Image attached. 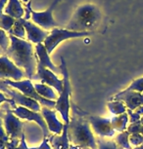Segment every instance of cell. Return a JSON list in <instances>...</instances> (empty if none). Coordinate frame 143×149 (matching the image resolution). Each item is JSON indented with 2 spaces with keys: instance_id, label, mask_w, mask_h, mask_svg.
Returning a JSON list of instances; mask_svg holds the SVG:
<instances>
[{
  "instance_id": "obj_1",
  "label": "cell",
  "mask_w": 143,
  "mask_h": 149,
  "mask_svg": "<svg viewBox=\"0 0 143 149\" xmlns=\"http://www.w3.org/2000/svg\"><path fill=\"white\" fill-rule=\"evenodd\" d=\"M72 107L74 113L68 124L69 140L81 149H97V140L90 129V123L85 118V113L80 110L75 103H72Z\"/></svg>"
},
{
  "instance_id": "obj_2",
  "label": "cell",
  "mask_w": 143,
  "mask_h": 149,
  "mask_svg": "<svg viewBox=\"0 0 143 149\" xmlns=\"http://www.w3.org/2000/svg\"><path fill=\"white\" fill-rule=\"evenodd\" d=\"M10 36L11 44L6 51V56L20 68H23L27 79L32 80L36 71V63L33 47L30 42Z\"/></svg>"
},
{
  "instance_id": "obj_3",
  "label": "cell",
  "mask_w": 143,
  "mask_h": 149,
  "mask_svg": "<svg viewBox=\"0 0 143 149\" xmlns=\"http://www.w3.org/2000/svg\"><path fill=\"white\" fill-rule=\"evenodd\" d=\"M101 18L102 14L96 5H81L75 10L66 29L73 31L90 32V30L97 26Z\"/></svg>"
},
{
  "instance_id": "obj_4",
  "label": "cell",
  "mask_w": 143,
  "mask_h": 149,
  "mask_svg": "<svg viewBox=\"0 0 143 149\" xmlns=\"http://www.w3.org/2000/svg\"><path fill=\"white\" fill-rule=\"evenodd\" d=\"M61 74L63 76V90L59 94L58 100H56L55 110L58 111L62 116L63 121L65 124L70 123V107H71V102H70V97H71V84L69 79V72L67 68V63L65 61L64 57H61Z\"/></svg>"
},
{
  "instance_id": "obj_5",
  "label": "cell",
  "mask_w": 143,
  "mask_h": 149,
  "mask_svg": "<svg viewBox=\"0 0 143 149\" xmlns=\"http://www.w3.org/2000/svg\"><path fill=\"white\" fill-rule=\"evenodd\" d=\"M90 32L85 31V32H78V31H73V30H69L67 29H51L49 35L47 36L46 39L44 40L43 44L45 46L47 52L49 53V55L54 51L57 48V46L61 42L68 40V39L73 38H80V37H85V36H89L91 34Z\"/></svg>"
},
{
  "instance_id": "obj_6",
  "label": "cell",
  "mask_w": 143,
  "mask_h": 149,
  "mask_svg": "<svg viewBox=\"0 0 143 149\" xmlns=\"http://www.w3.org/2000/svg\"><path fill=\"white\" fill-rule=\"evenodd\" d=\"M4 82L5 84H7L8 86L18 90V91L21 92L24 95L38 102L41 105H43L44 107H47V108L55 107L56 100H46V98H43L42 97H40V95L37 94V92H36L35 85L32 83V80L26 79V80H21V81H12V80L6 79V80H4Z\"/></svg>"
},
{
  "instance_id": "obj_7",
  "label": "cell",
  "mask_w": 143,
  "mask_h": 149,
  "mask_svg": "<svg viewBox=\"0 0 143 149\" xmlns=\"http://www.w3.org/2000/svg\"><path fill=\"white\" fill-rule=\"evenodd\" d=\"M5 113L2 114V120H3V126L5 132L11 139H21L24 136V123L22 120L16 116L13 113L12 107L8 103L6 106H4Z\"/></svg>"
},
{
  "instance_id": "obj_8",
  "label": "cell",
  "mask_w": 143,
  "mask_h": 149,
  "mask_svg": "<svg viewBox=\"0 0 143 149\" xmlns=\"http://www.w3.org/2000/svg\"><path fill=\"white\" fill-rule=\"evenodd\" d=\"M26 76L23 69L18 67L7 56H0V79L21 81Z\"/></svg>"
},
{
  "instance_id": "obj_9",
  "label": "cell",
  "mask_w": 143,
  "mask_h": 149,
  "mask_svg": "<svg viewBox=\"0 0 143 149\" xmlns=\"http://www.w3.org/2000/svg\"><path fill=\"white\" fill-rule=\"evenodd\" d=\"M1 91L6 95H8L10 98H12L17 106L18 105L24 106V107H27L35 112H39L41 110V104L38 102L32 100V98L26 97V95H24L21 92H19L18 90L8 86L7 84H5V85L2 87Z\"/></svg>"
},
{
  "instance_id": "obj_10",
  "label": "cell",
  "mask_w": 143,
  "mask_h": 149,
  "mask_svg": "<svg viewBox=\"0 0 143 149\" xmlns=\"http://www.w3.org/2000/svg\"><path fill=\"white\" fill-rule=\"evenodd\" d=\"M59 0H54L49 8L42 12H35L32 10V21L36 26H40L43 29H53L58 27V24L53 19V11L57 6Z\"/></svg>"
},
{
  "instance_id": "obj_11",
  "label": "cell",
  "mask_w": 143,
  "mask_h": 149,
  "mask_svg": "<svg viewBox=\"0 0 143 149\" xmlns=\"http://www.w3.org/2000/svg\"><path fill=\"white\" fill-rule=\"evenodd\" d=\"M12 111L21 120H27V121H33V122H35L41 128V131L43 133V137L50 136V132L48 130V128H47V125L41 113L32 111L30 109L21 105H18L16 108L12 109Z\"/></svg>"
},
{
  "instance_id": "obj_12",
  "label": "cell",
  "mask_w": 143,
  "mask_h": 149,
  "mask_svg": "<svg viewBox=\"0 0 143 149\" xmlns=\"http://www.w3.org/2000/svg\"><path fill=\"white\" fill-rule=\"evenodd\" d=\"M40 80L41 83L46 84L53 89L56 90L58 94H60L63 90V79H59L57 75L52 70L41 66L37 63L36 66V73L32 77V80Z\"/></svg>"
},
{
  "instance_id": "obj_13",
  "label": "cell",
  "mask_w": 143,
  "mask_h": 149,
  "mask_svg": "<svg viewBox=\"0 0 143 149\" xmlns=\"http://www.w3.org/2000/svg\"><path fill=\"white\" fill-rule=\"evenodd\" d=\"M87 119L90 123L91 128L93 129L95 134H97L100 137H111L114 136L115 131L112 127L111 119L103 118L97 115H89Z\"/></svg>"
},
{
  "instance_id": "obj_14",
  "label": "cell",
  "mask_w": 143,
  "mask_h": 149,
  "mask_svg": "<svg viewBox=\"0 0 143 149\" xmlns=\"http://www.w3.org/2000/svg\"><path fill=\"white\" fill-rule=\"evenodd\" d=\"M110 100L123 102L128 107V109H130L131 111H134L137 107L143 105V94L127 89L118 93L117 95L112 97Z\"/></svg>"
},
{
  "instance_id": "obj_15",
  "label": "cell",
  "mask_w": 143,
  "mask_h": 149,
  "mask_svg": "<svg viewBox=\"0 0 143 149\" xmlns=\"http://www.w3.org/2000/svg\"><path fill=\"white\" fill-rule=\"evenodd\" d=\"M20 19H21L22 24L25 26V29H26V33H27V38L29 42L35 44L43 43L46 37L49 35V32L47 30L41 29L40 26H36L32 22L27 21L24 18H21Z\"/></svg>"
},
{
  "instance_id": "obj_16",
  "label": "cell",
  "mask_w": 143,
  "mask_h": 149,
  "mask_svg": "<svg viewBox=\"0 0 143 149\" xmlns=\"http://www.w3.org/2000/svg\"><path fill=\"white\" fill-rule=\"evenodd\" d=\"M40 111H41V114H42L43 119L45 121L49 132H51V133H53L54 134H57V136L62 134L65 124L61 123L60 121L57 119L56 110H52L51 108H47L43 106Z\"/></svg>"
},
{
  "instance_id": "obj_17",
  "label": "cell",
  "mask_w": 143,
  "mask_h": 149,
  "mask_svg": "<svg viewBox=\"0 0 143 149\" xmlns=\"http://www.w3.org/2000/svg\"><path fill=\"white\" fill-rule=\"evenodd\" d=\"M35 55H36V57H37L38 64H40L41 66L45 67V68L52 70L54 73H61L60 67L56 66L55 64L52 63L51 58H50L49 53L47 52L46 48L44 46L43 43L35 45Z\"/></svg>"
},
{
  "instance_id": "obj_18",
  "label": "cell",
  "mask_w": 143,
  "mask_h": 149,
  "mask_svg": "<svg viewBox=\"0 0 143 149\" xmlns=\"http://www.w3.org/2000/svg\"><path fill=\"white\" fill-rule=\"evenodd\" d=\"M50 145L53 149H70V140L68 136V124H65L61 136H50Z\"/></svg>"
},
{
  "instance_id": "obj_19",
  "label": "cell",
  "mask_w": 143,
  "mask_h": 149,
  "mask_svg": "<svg viewBox=\"0 0 143 149\" xmlns=\"http://www.w3.org/2000/svg\"><path fill=\"white\" fill-rule=\"evenodd\" d=\"M4 13L15 19H19L24 18L25 9L22 6L20 0H8V3L4 8Z\"/></svg>"
},
{
  "instance_id": "obj_20",
  "label": "cell",
  "mask_w": 143,
  "mask_h": 149,
  "mask_svg": "<svg viewBox=\"0 0 143 149\" xmlns=\"http://www.w3.org/2000/svg\"><path fill=\"white\" fill-rule=\"evenodd\" d=\"M35 88L37 92V94L42 97L43 98L49 100H58V94L54 91L55 89H53L52 87H50L46 84L43 83H36L35 84Z\"/></svg>"
},
{
  "instance_id": "obj_21",
  "label": "cell",
  "mask_w": 143,
  "mask_h": 149,
  "mask_svg": "<svg viewBox=\"0 0 143 149\" xmlns=\"http://www.w3.org/2000/svg\"><path fill=\"white\" fill-rule=\"evenodd\" d=\"M111 123H112V127H113L115 131H118L120 133L125 132L128 129V112L113 117L111 119Z\"/></svg>"
},
{
  "instance_id": "obj_22",
  "label": "cell",
  "mask_w": 143,
  "mask_h": 149,
  "mask_svg": "<svg viewBox=\"0 0 143 149\" xmlns=\"http://www.w3.org/2000/svg\"><path fill=\"white\" fill-rule=\"evenodd\" d=\"M108 109L110 110V112L114 115H120L127 113V106L123 102L120 100H110L107 103Z\"/></svg>"
},
{
  "instance_id": "obj_23",
  "label": "cell",
  "mask_w": 143,
  "mask_h": 149,
  "mask_svg": "<svg viewBox=\"0 0 143 149\" xmlns=\"http://www.w3.org/2000/svg\"><path fill=\"white\" fill-rule=\"evenodd\" d=\"M9 35H13L15 37L19 38V39H24L27 37V33H26V29H25V26L24 24H22L21 19H16L15 24L12 29H10V31L8 32Z\"/></svg>"
},
{
  "instance_id": "obj_24",
  "label": "cell",
  "mask_w": 143,
  "mask_h": 149,
  "mask_svg": "<svg viewBox=\"0 0 143 149\" xmlns=\"http://www.w3.org/2000/svg\"><path fill=\"white\" fill-rule=\"evenodd\" d=\"M130 133L128 131L122 132L120 133L115 139V141L120 147H122L123 149H132L130 143Z\"/></svg>"
},
{
  "instance_id": "obj_25",
  "label": "cell",
  "mask_w": 143,
  "mask_h": 149,
  "mask_svg": "<svg viewBox=\"0 0 143 149\" xmlns=\"http://www.w3.org/2000/svg\"><path fill=\"white\" fill-rule=\"evenodd\" d=\"M15 22L16 19L14 18L6 15V14H3L2 16H0V29L5 30L6 32H9L10 29L13 27Z\"/></svg>"
},
{
  "instance_id": "obj_26",
  "label": "cell",
  "mask_w": 143,
  "mask_h": 149,
  "mask_svg": "<svg viewBox=\"0 0 143 149\" xmlns=\"http://www.w3.org/2000/svg\"><path fill=\"white\" fill-rule=\"evenodd\" d=\"M97 149H123L113 140H105L102 137L97 139Z\"/></svg>"
},
{
  "instance_id": "obj_27",
  "label": "cell",
  "mask_w": 143,
  "mask_h": 149,
  "mask_svg": "<svg viewBox=\"0 0 143 149\" xmlns=\"http://www.w3.org/2000/svg\"><path fill=\"white\" fill-rule=\"evenodd\" d=\"M11 44L10 41V36L8 34V32H6L5 30L0 29V48L4 51V53H6Z\"/></svg>"
},
{
  "instance_id": "obj_28",
  "label": "cell",
  "mask_w": 143,
  "mask_h": 149,
  "mask_svg": "<svg viewBox=\"0 0 143 149\" xmlns=\"http://www.w3.org/2000/svg\"><path fill=\"white\" fill-rule=\"evenodd\" d=\"M10 139V136L5 132L3 124H0V149H6Z\"/></svg>"
},
{
  "instance_id": "obj_29",
  "label": "cell",
  "mask_w": 143,
  "mask_h": 149,
  "mask_svg": "<svg viewBox=\"0 0 143 149\" xmlns=\"http://www.w3.org/2000/svg\"><path fill=\"white\" fill-rule=\"evenodd\" d=\"M127 90L139 92V93H141V94H143V77L134 80L133 82L128 86V88Z\"/></svg>"
},
{
  "instance_id": "obj_30",
  "label": "cell",
  "mask_w": 143,
  "mask_h": 149,
  "mask_svg": "<svg viewBox=\"0 0 143 149\" xmlns=\"http://www.w3.org/2000/svg\"><path fill=\"white\" fill-rule=\"evenodd\" d=\"M130 143L132 146H139L143 144V136L141 134H130Z\"/></svg>"
},
{
  "instance_id": "obj_31",
  "label": "cell",
  "mask_w": 143,
  "mask_h": 149,
  "mask_svg": "<svg viewBox=\"0 0 143 149\" xmlns=\"http://www.w3.org/2000/svg\"><path fill=\"white\" fill-rule=\"evenodd\" d=\"M130 134H141L143 136V125L140 122L134 123V124H130L128 127L127 130Z\"/></svg>"
},
{
  "instance_id": "obj_32",
  "label": "cell",
  "mask_w": 143,
  "mask_h": 149,
  "mask_svg": "<svg viewBox=\"0 0 143 149\" xmlns=\"http://www.w3.org/2000/svg\"><path fill=\"white\" fill-rule=\"evenodd\" d=\"M3 102L9 103V104L11 105V107H12L13 109L17 107L16 103L14 102V100H12V98H10L9 97H8V95H6L5 94H3V93L0 92V106H1V104H2Z\"/></svg>"
},
{
  "instance_id": "obj_33",
  "label": "cell",
  "mask_w": 143,
  "mask_h": 149,
  "mask_svg": "<svg viewBox=\"0 0 143 149\" xmlns=\"http://www.w3.org/2000/svg\"><path fill=\"white\" fill-rule=\"evenodd\" d=\"M128 114V122L130 124H134V123H137V122H140V120H141V116L138 115L135 112L130 110V109H128L127 110Z\"/></svg>"
},
{
  "instance_id": "obj_34",
  "label": "cell",
  "mask_w": 143,
  "mask_h": 149,
  "mask_svg": "<svg viewBox=\"0 0 143 149\" xmlns=\"http://www.w3.org/2000/svg\"><path fill=\"white\" fill-rule=\"evenodd\" d=\"M26 11H25V13H26V15L24 16V19H27V21H29V19L30 18V16H32V0H30L29 2L27 3V6H26Z\"/></svg>"
},
{
  "instance_id": "obj_35",
  "label": "cell",
  "mask_w": 143,
  "mask_h": 149,
  "mask_svg": "<svg viewBox=\"0 0 143 149\" xmlns=\"http://www.w3.org/2000/svg\"><path fill=\"white\" fill-rule=\"evenodd\" d=\"M37 149H52L51 145L49 144V139L48 137H43V140L41 142V144L37 146Z\"/></svg>"
},
{
  "instance_id": "obj_36",
  "label": "cell",
  "mask_w": 143,
  "mask_h": 149,
  "mask_svg": "<svg viewBox=\"0 0 143 149\" xmlns=\"http://www.w3.org/2000/svg\"><path fill=\"white\" fill-rule=\"evenodd\" d=\"M7 1L8 0H0V16L3 15V11L7 4Z\"/></svg>"
},
{
  "instance_id": "obj_37",
  "label": "cell",
  "mask_w": 143,
  "mask_h": 149,
  "mask_svg": "<svg viewBox=\"0 0 143 149\" xmlns=\"http://www.w3.org/2000/svg\"><path fill=\"white\" fill-rule=\"evenodd\" d=\"M134 112H135V113H137L138 115H140L141 117H143V105L139 106V107H137L135 110H134Z\"/></svg>"
},
{
  "instance_id": "obj_38",
  "label": "cell",
  "mask_w": 143,
  "mask_h": 149,
  "mask_svg": "<svg viewBox=\"0 0 143 149\" xmlns=\"http://www.w3.org/2000/svg\"><path fill=\"white\" fill-rule=\"evenodd\" d=\"M70 149H81V148L78 147V146H77V145L72 144V145H70Z\"/></svg>"
},
{
  "instance_id": "obj_39",
  "label": "cell",
  "mask_w": 143,
  "mask_h": 149,
  "mask_svg": "<svg viewBox=\"0 0 143 149\" xmlns=\"http://www.w3.org/2000/svg\"><path fill=\"white\" fill-rule=\"evenodd\" d=\"M4 85H5V83H4V80H1V79H0V91H1L2 87H3Z\"/></svg>"
},
{
  "instance_id": "obj_40",
  "label": "cell",
  "mask_w": 143,
  "mask_h": 149,
  "mask_svg": "<svg viewBox=\"0 0 143 149\" xmlns=\"http://www.w3.org/2000/svg\"><path fill=\"white\" fill-rule=\"evenodd\" d=\"M2 114L3 113H0V124H3V120H2Z\"/></svg>"
},
{
  "instance_id": "obj_41",
  "label": "cell",
  "mask_w": 143,
  "mask_h": 149,
  "mask_svg": "<svg viewBox=\"0 0 143 149\" xmlns=\"http://www.w3.org/2000/svg\"><path fill=\"white\" fill-rule=\"evenodd\" d=\"M133 149H143V144H141V145H140V146H137V147L133 148Z\"/></svg>"
},
{
  "instance_id": "obj_42",
  "label": "cell",
  "mask_w": 143,
  "mask_h": 149,
  "mask_svg": "<svg viewBox=\"0 0 143 149\" xmlns=\"http://www.w3.org/2000/svg\"><path fill=\"white\" fill-rule=\"evenodd\" d=\"M3 53H4V51L1 49V48H0V56H1V54H3Z\"/></svg>"
},
{
  "instance_id": "obj_43",
  "label": "cell",
  "mask_w": 143,
  "mask_h": 149,
  "mask_svg": "<svg viewBox=\"0 0 143 149\" xmlns=\"http://www.w3.org/2000/svg\"><path fill=\"white\" fill-rule=\"evenodd\" d=\"M140 123H141L142 125H143V117H141V120H140Z\"/></svg>"
},
{
  "instance_id": "obj_44",
  "label": "cell",
  "mask_w": 143,
  "mask_h": 149,
  "mask_svg": "<svg viewBox=\"0 0 143 149\" xmlns=\"http://www.w3.org/2000/svg\"><path fill=\"white\" fill-rule=\"evenodd\" d=\"M85 149H90V148H85Z\"/></svg>"
}]
</instances>
